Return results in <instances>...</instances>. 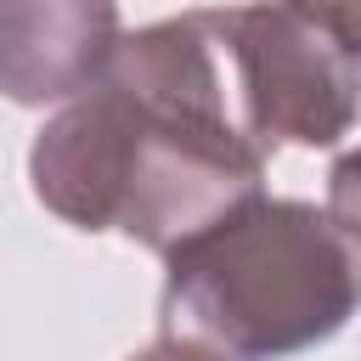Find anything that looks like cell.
Returning <instances> with one entry per match:
<instances>
[{"mask_svg":"<svg viewBox=\"0 0 361 361\" xmlns=\"http://www.w3.org/2000/svg\"><path fill=\"white\" fill-rule=\"evenodd\" d=\"M226 56L265 152L338 147L355 124V45L305 23L282 0L220 6Z\"/></svg>","mask_w":361,"mask_h":361,"instance_id":"obj_3","label":"cell"},{"mask_svg":"<svg viewBox=\"0 0 361 361\" xmlns=\"http://www.w3.org/2000/svg\"><path fill=\"white\" fill-rule=\"evenodd\" d=\"M288 11H299L305 23H316V28H327L333 39H344V45H355L361 51V34H355V6L361 0H282Z\"/></svg>","mask_w":361,"mask_h":361,"instance_id":"obj_5","label":"cell"},{"mask_svg":"<svg viewBox=\"0 0 361 361\" xmlns=\"http://www.w3.org/2000/svg\"><path fill=\"white\" fill-rule=\"evenodd\" d=\"M355 316V220L305 197H248L164 248V338L220 361H288Z\"/></svg>","mask_w":361,"mask_h":361,"instance_id":"obj_2","label":"cell"},{"mask_svg":"<svg viewBox=\"0 0 361 361\" xmlns=\"http://www.w3.org/2000/svg\"><path fill=\"white\" fill-rule=\"evenodd\" d=\"M265 158L226 56L220 6H203L118 34L96 85L34 135L28 180L56 220L164 254L259 197Z\"/></svg>","mask_w":361,"mask_h":361,"instance_id":"obj_1","label":"cell"},{"mask_svg":"<svg viewBox=\"0 0 361 361\" xmlns=\"http://www.w3.org/2000/svg\"><path fill=\"white\" fill-rule=\"evenodd\" d=\"M124 361H220V355H209V350H197L186 338H158V344H147V350H135Z\"/></svg>","mask_w":361,"mask_h":361,"instance_id":"obj_6","label":"cell"},{"mask_svg":"<svg viewBox=\"0 0 361 361\" xmlns=\"http://www.w3.org/2000/svg\"><path fill=\"white\" fill-rule=\"evenodd\" d=\"M118 45V0H0V96L73 102Z\"/></svg>","mask_w":361,"mask_h":361,"instance_id":"obj_4","label":"cell"}]
</instances>
